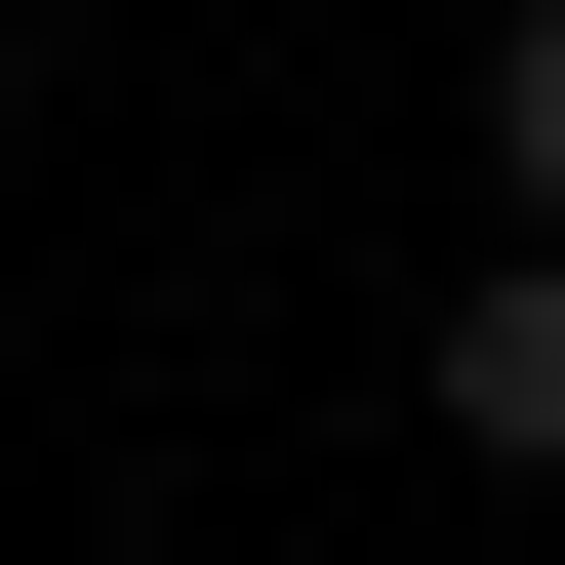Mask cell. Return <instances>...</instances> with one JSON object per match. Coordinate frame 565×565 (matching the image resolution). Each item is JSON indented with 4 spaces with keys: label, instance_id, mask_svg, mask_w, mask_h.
<instances>
[{
    "label": "cell",
    "instance_id": "1",
    "mask_svg": "<svg viewBox=\"0 0 565 565\" xmlns=\"http://www.w3.org/2000/svg\"><path fill=\"white\" fill-rule=\"evenodd\" d=\"M445 445H484V484H565V243H525V282H445Z\"/></svg>",
    "mask_w": 565,
    "mask_h": 565
},
{
    "label": "cell",
    "instance_id": "2",
    "mask_svg": "<svg viewBox=\"0 0 565 565\" xmlns=\"http://www.w3.org/2000/svg\"><path fill=\"white\" fill-rule=\"evenodd\" d=\"M484 162H525V243H565V0H525V41H484Z\"/></svg>",
    "mask_w": 565,
    "mask_h": 565
}]
</instances>
